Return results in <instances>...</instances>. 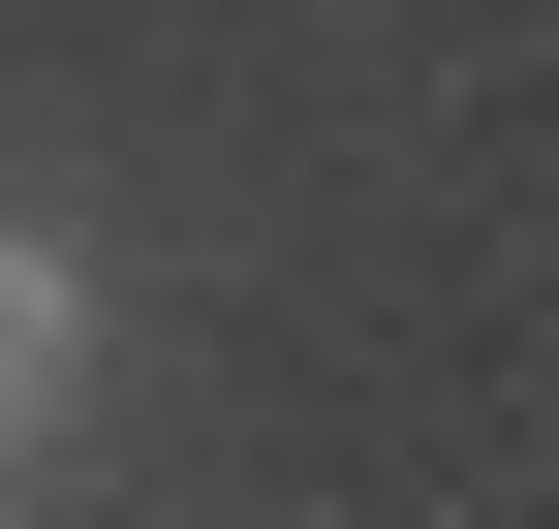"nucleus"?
Returning <instances> with one entry per match:
<instances>
[{
    "label": "nucleus",
    "mask_w": 559,
    "mask_h": 529,
    "mask_svg": "<svg viewBox=\"0 0 559 529\" xmlns=\"http://www.w3.org/2000/svg\"><path fill=\"white\" fill-rule=\"evenodd\" d=\"M62 405H94V249H62V219H0V468H32Z\"/></svg>",
    "instance_id": "1"
}]
</instances>
